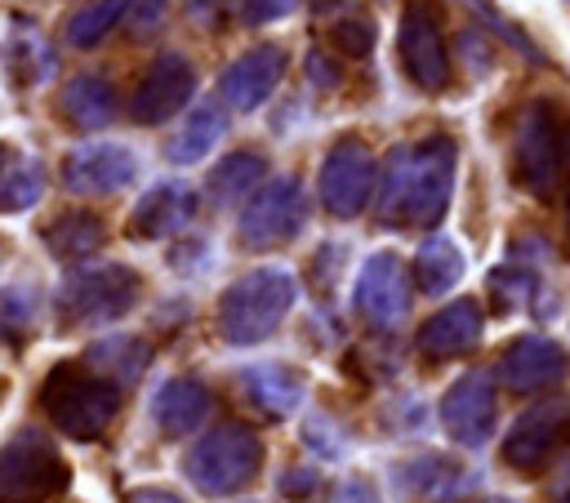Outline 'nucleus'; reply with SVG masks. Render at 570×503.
<instances>
[{"label":"nucleus","mask_w":570,"mask_h":503,"mask_svg":"<svg viewBox=\"0 0 570 503\" xmlns=\"http://www.w3.org/2000/svg\"><path fill=\"white\" fill-rule=\"evenodd\" d=\"M129 4H134V0H94V4H85L80 13L67 18V40H71L76 49L98 45V40L129 13Z\"/></svg>","instance_id":"a878e982"},{"label":"nucleus","mask_w":570,"mask_h":503,"mask_svg":"<svg viewBox=\"0 0 570 503\" xmlns=\"http://www.w3.org/2000/svg\"><path fill=\"white\" fill-rule=\"evenodd\" d=\"M396 485L414 499H428V503H459L476 485V472L454 454L428 450V454H414L396 467Z\"/></svg>","instance_id":"dca6fc26"},{"label":"nucleus","mask_w":570,"mask_h":503,"mask_svg":"<svg viewBox=\"0 0 570 503\" xmlns=\"http://www.w3.org/2000/svg\"><path fill=\"white\" fill-rule=\"evenodd\" d=\"M227 134V102L218 98H205L200 107H191L187 111V120L178 125V134L169 138V147H165V156L174 160V165H196V160H205L209 151H214V142Z\"/></svg>","instance_id":"412c9836"},{"label":"nucleus","mask_w":570,"mask_h":503,"mask_svg":"<svg viewBox=\"0 0 570 503\" xmlns=\"http://www.w3.org/2000/svg\"><path fill=\"white\" fill-rule=\"evenodd\" d=\"M566 236H570V187H566Z\"/></svg>","instance_id":"e433bc0d"},{"label":"nucleus","mask_w":570,"mask_h":503,"mask_svg":"<svg viewBox=\"0 0 570 503\" xmlns=\"http://www.w3.org/2000/svg\"><path fill=\"white\" fill-rule=\"evenodd\" d=\"M485 503H517V499H499V494H494V499H485Z\"/></svg>","instance_id":"58836bf2"},{"label":"nucleus","mask_w":570,"mask_h":503,"mask_svg":"<svg viewBox=\"0 0 570 503\" xmlns=\"http://www.w3.org/2000/svg\"><path fill=\"white\" fill-rule=\"evenodd\" d=\"M138 174V160L129 147L120 142H89V147H76L62 165V183L80 196H107V191H120L125 183H134Z\"/></svg>","instance_id":"4468645a"},{"label":"nucleus","mask_w":570,"mask_h":503,"mask_svg":"<svg viewBox=\"0 0 570 503\" xmlns=\"http://www.w3.org/2000/svg\"><path fill=\"white\" fill-rule=\"evenodd\" d=\"M303 0H240V22L245 27H263V22H276L285 13H294Z\"/></svg>","instance_id":"c756f323"},{"label":"nucleus","mask_w":570,"mask_h":503,"mask_svg":"<svg viewBox=\"0 0 570 503\" xmlns=\"http://www.w3.org/2000/svg\"><path fill=\"white\" fill-rule=\"evenodd\" d=\"M307 214H312V205H307L303 178L298 174H276V178H263L258 191L245 200L236 236H240L245 249L267 254V249L289 245L307 227Z\"/></svg>","instance_id":"7ed1b4c3"},{"label":"nucleus","mask_w":570,"mask_h":503,"mask_svg":"<svg viewBox=\"0 0 570 503\" xmlns=\"http://www.w3.org/2000/svg\"><path fill=\"white\" fill-rule=\"evenodd\" d=\"M205 414H209V392H205L196 378H178V383H169V387L156 396V418H160V427H165L169 436L191 432Z\"/></svg>","instance_id":"393cba45"},{"label":"nucleus","mask_w":570,"mask_h":503,"mask_svg":"<svg viewBox=\"0 0 570 503\" xmlns=\"http://www.w3.org/2000/svg\"><path fill=\"white\" fill-rule=\"evenodd\" d=\"M53 254H89L102 245V223L94 214H67L58 227H49Z\"/></svg>","instance_id":"cd10ccee"},{"label":"nucleus","mask_w":570,"mask_h":503,"mask_svg":"<svg viewBox=\"0 0 570 503\" xmlns=\"http://www.w3.org/2000/svg\"><path fill=\"white\" fill-rule=\"evenodd\" d=\"M396 58H401V71L405 80L419 89V93H441L450 89V45H445V31H441V18L428 0H405L401 4V18H396Z\"/></svg>","instance_id":"423d86ee"},{"label":"nucleus","mask_w":570,"mask_h":503,"mask_svg":"<svg viewBox=\"0 0 570 503\" xmlns=\"http://www.w3.org/2000/svg\"><path fill=\"white\" fill-rule=\"evenodd\" d=\"M561 138H566V147H570V129H566V134H561Z\"/></svg>","instance_id":"ea45409f"},{"label":"nucleus","mask_w":570,"mask_h":503,"mask_svg":"<svg viewBox=\"0 0 570 503\" xmlns=\"http://www.w3.org/2000/svg\"><path fill=\"white\" fill-rule=\"evenodd\" d=\"M352 312L370 329H396L410 316V272L392 249L365 254L352 280Z\"/></svg>","instance_id":"6e6552de"},{"label":"nucleus","mask_w":570,"mask_h":503,"mask_svg":"<svg viewBox=\"0 0 570 503\" xmlns=\"http://www.w3.org/2000/svg\"><path fill=\"white\" fill-rule=\"evenodd\" d=\"M62 111L71 125L80 129H102L111 116H116V93L107 80L98 76H76L67 89H62Z\"/></svg>","instance_id":"b1692460"},{"label":"nucleus","mask_w":570,"mask_h":503,"mask_svg":"<svg viewBox=\"0 0 570 503\" xmlns=\"http://www.w3.org/2000/svg\"><path fill=\"white\" fill-rule=\"evenodd\" d=\"M459 178V147L450 134H428L414 142H396L379 169L374 214L383 227L428 231L445 218Z\"/></svg>","instance_id":"f257e3e1"},{"label":"nucleus","mask_w":570,"mask_h":503,"mask_svg":"<svg viewBox=\"0 0 570 503\" xmlns=\"http://www.w3.org/2000/svg\"><path fill=\"white\" fill-rule=\"evenodd\" d=\"M258 467H263V441L245 423L214 427L187 454V476L205 494H236L258 476Z\"/></svg>","instance_id":"39448f33"},{"label":"nucleus","mask_w":570,"mask_h":503,"mask_svg":"<svg viewBox=\"0 0 570 503\" xmlns=\"http://www.w3.org/2000/svg\"><path fill=\"white\" fill-rule=\"evenodd\" d=\"M138 298V276L129 267H94L67 280V307L80 316H120Z\"/></svg>","instance_id":"a211bd4d"},{"label":"nucleus","mask_w":570,"mask_h":503,"mask_svg":"<svg viewBox=\"0 0 570 503\" xmlns=\"http://www.w3.org/2000/svg\"><path fill=\"white\" fill-rule=\"evenodd\" d=\"M485 334V312L476 298H454L445 303L441 312H432L423 325H419V352L428 361H450V356H463L481 343Z\"/></svg>","instance_id":"2eb2a0df"},{"label":"nucleus","mask_w":570,"mask_h":503,"mask_svg":"<svg viewBox=\"0 0 570 503\" xmlns=\"http://www.w3.org/2000/svg\"><path fill=\"white\" fill-rule=\"evenodd\" d=\"M303 436H307V445H321V450H325V458H343V441H334L330 423H321V427H316V423H307V432H303Z\"/></svg>","instance_id":"473e14b6"},{"label":"nucleus","mask_w":570,"mask_h":503,"mask_svg":"<svg viewBox=\"0 0 570 503\" xmlns=\"http://www.w3.org/2000/svg\"><path fill=\"white\" fill-rule=\"evenodd\" d=\"M196 93V67L183 53H160L142 85L134 89V120L138 125H160L169 116H178V107H187Z\"/></svg>","instance_id":"ddd939ff"},{"label":"nucleus","mask_w":570,"mask_h":503,"mask_svg":"<svg viewBox=\"0 0 570 503\" xmlns=\"http://www.w3.org/2000/svg\"><path fill=\"white\" fill-rule=\"evenodd\" d=\"M374 187H379V160H374V151L356 134L334 138L330 151L321 156V169H316V196H321L325 214L356 218L374 200Z\"/></svg>","instance_id":"0eeeda50"},{"label":"nucleus","mask_w":570,"mask_h":503,"mask_svg":"<svg viewBox=\"0 0 570 503\" xmlns=\"http://www.w3.org/2000/svg\"><path fill=\"white\" fill-rule=\"evenodd\" d=\"M441 427L454 445L476 450L494 432V387L485 374H463L441 396Z\"/></svg>","instance_id":"9b49d317"},{"label":"nucleus","mask_w":570,"mask_h":503,"mask_svg":"<svg viewBox=\"0 0 570 503\" xmlns=\"http://www.w3.org/2000/svg\"><path fill=\"white\" fill-rule=\"evenodd\" d=\"M548 499H552V503H570V454H566L561 467L548 476Z\"/></svg>","instance_id":"f704fd0d"},{"label":"nucleus","mask_w":570,"mask_h":503,"mask_svg":"<svg viewBox=\"0 0 570 503\" xmlns=\"http://www.w3.org/2000/svg\"><path fill=\"white\" fill-rule=\"evenodd\" d=\"M330 503H379V494H374V485H370V481L352 476V481H343V485L330 494Z\"/></svg>","instance_id":"2f4dec72"},{"label":"nucleus","mask_w":570,"mask_h":503,"mask_svg":"<svg viewBox=\"0 0 570 503\" xmlns=\"http://www.w3.org/2000/svg\"><path fill=\"white\" fill-rule=\"evenodd\" d=\"M307 80H312L316 89H325V93H330V89H338V85H343V71H338V62H334L325 49H312V53H307Z\"/></svg>","instance_id":"7c9ffc66"},{"label":"nucleus","mask_w":570,"mask_h":503,"mask_svg":"<svg viewBox=\"0 0 570 503\" xmlns=\"http://www.w3.org/2000/svg\"><path fill=\"white\" fill-rule=\"evenodd\" d=\"M40 196V169L0 147V209H22Z\"/></svg>","instance_id":"bb28decb"},{"label":"nucleus","mask_w":570,"mask_h":503,"mask_svg":"<svg viewBox=\"0 0 570 503\" xmlns=\"http://www.w3.org/2000/svg\"><path fill=\"white\" fill-rule=\"evenodd\" d=\"M566 347L548 334H521L508 343V352L499 356L494 365V378L508 387V392H543L552 383H561L566 374Z\"/></svg>","instance_id":"f8f14e48"},{"label":"nucleus","mask_w":570,"mask_h":503,"mask_svg":"<svg viewBox=\"0 0 570 503\" xmlns=\"http://www.w3.org/2000/svg\"><path fill=\"white\" fill-rule=\"evenodd\" d=\"M196 214V191L187 183H160L151 187L138 205H134V218H129V231L142 236V240H160V236H174L191 223Z\"/></svg>","instance_id":"6ab92c4d"},{"label":"nucleus","mask_w":570,"mask_h":503,"mask_svg":"<svg viewBox=\"0 0 570 503\" xmlns=\"http://www.w3.org/2000/svg\"><path fill=\"white\" fill-rule=\"evenodd\" d=\"M316 485V472H307V467H289V472H281V494H307Z\"/></svg>","instance_id":"72a5a7b5"},{"label":"nucleus","mask_w":570,"mask_h":503,"mask_svg":"<svg viewBox=\"0 0 570 503\" xmlns=\"http://www.w3.org/2000/svg\"><path fill=\"white\" fill-rule=\"evenodd\" d=\"M209 4H218V0H191V9H209Z\"/></svg>","instance_id":"4c0bfd02"},{"label":"nucleus","mask_w":570,"mask_h":503,"mask_svg":"<svg viewBox=\"0 0 570 503\" xmlns=\"http://www.w3.org/2000/svg\"><path fill=\"white\" fill-rule=\"evenodd\" d=\"M561 151H566V138H561L552 102H543V98L525 102L512 125V160H508L517 187L530 191L534 200H548L561 178Z\"/></svg>","instance_id":"20e7f679"},{"label":"nucleus","mask_w":570,"mask_h":503,"mask_svg":"<svg viewBox=\"0 0 570 503\" xmlns=\"http://www.w3.org/2000/svg\"><path fill=\"white\" fill-rule=\"evenodd\" d=\"M298 303V280L289 267H254L232 280L218 298V334L236 347L272 338Z\"/></svg>","instance_id":"f03ea898"},{"label":"nucleus","mask_w":570,"mask_h":503,"mask_svg":"<svg viewBox=\"0 0 570 503\" xmlns=\"http://www.w3.org/2000/svg\"><path fill=\"white\" fill-rule=\"evenodd\" d=\"M321 22L330 49H338L343 58H370L379 45V22L356 0H321Z\"/></svg>","instance_id":"aec40b11"},{"label":"nucleus","mask_w":570,"mask_h":503,"mask_svg":"<svg viewBox=\"0 0 570 503\" xmlns=\"http://www.w3.org/2000/svg\"><path fill=\"white\" fill-rule=\"evenodd\" d=\"M285 62L289 58H285V49L276 40H263V45H249L245 53H236L227 62L223 80H218V98L227 102V111H254V107H263L276 93V85L285 76Z\"/></svg>","instance_id":"9d476101"},{"label":"nucleus","mask_w":570,"mask_h":503,"mask_svg":"<svg viewBox=\"0 0 570 503\" xmlns=\"http://www.w3.org/2000/svg\"><path fill=\"white\" fill-rule=\"evenodd\" d=\"M463 272H468L463 249H459L450 236H441V231H432V236L419 245V254H414V285H419L428 298L450 294V289L463 280Z\"/></svg>","instance_id":"5701e85b"},{"label":"nucleus","mask_w":570,"mask_h":503,"mask_svg":"<svg viewBox=\"0 0 570 503\" xmlns=\"http://www.w3.org/2000/svg\"><path fill=\"white\" fill-rule=\"evenodd\" d=\"M468 4H472V9H476L485 22H490V31H499V40H508L517 53H525V58H534V62H539V49L525 40V31H521V27H512V22H508V18H503L494 4H485V0H468Z\"/></svg>","instance_id":"c85d7f7f"},{"label":"nucleus","mask_w":570,"mask_h":503,"mask_svg":"<svg viewBox=\"0 0 570 503\" xmlns=\"http://www.w3.org/2000/svg\"><path fill=\"white\" fill-rule=\"evenodd\" d=\"M134 503H183V499H174V494H160V490H147V494H138Z\"/></svg>","instance_id":"c9c22d12"},{"label":"nucleus","mask_w":570,"mask_h":503,"mask_svg":"<svg viewBox=\"0 0 570 503\" xmlns=\"http://www.w3.org/2000/svg\"><path fill=\"white\" fill-rule=\"evenodd\" d=\"M303 392H307V383H303V374L294 365L263 361V365L240 369V396L267 423H281L285 414H294L303 405Z\"/></svg>","instance_id":"f3484780"},{"label":"nucleus","mask_w":570,"mask_h":503,"mask_svg":"<svg viewBox=\"0 0 570 503\" xmlns=\"http://www.w3.org/2000/svg\"><path fill=\"white\" fill-rule=\"evenodd\" d=\"M263 178H267V160H263L258 151H227V156L209 169L205 191H209V200H214L218 209H232V205H245V200L258 191Z\"/></svg>","instance_id":"4be33fe9"},{"label":"nucleus","mask_w":570,"mask_h":503,"mask_svg":"<svg viewBox=\"0 0 570 503\" xmlns=\"http://www.w3.org/2000/svg\"><path fill=\"white\" fill-rule=\"evenodd\" d=\"M570 432V401L552 396V401H539L534 410H525L508 436H503V463L517 467V472H534L548 463V454H557V445L566 441Z\"/></svg>","instance_id":"1a4fd4ad"}]
</instances>
